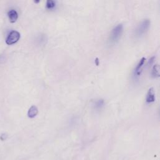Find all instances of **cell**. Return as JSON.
<instances>
[{"instance_id":"cell-1","label":"cell","mask_w":160,"mask_h":160,"mask_svg":"<svg viewBox=\"0 0 160 160\" xmlns=\"http://www.w3.org/2000/svg\"><path fill=\"white\" fill-rule=\"evenodd\" d=\"M123 33V26L122 24H119L113 29L110 34L109 41L111 43H117L121 38Z\"/></svg>"},{"instance_id":"cell-2","label":"cell","mask_w":160,"mask_h":160,"mask_svg":"<svg viewBox=\"0 0 160 160\" xmlns=\"http://www.w3.org/2000/svg\"><path fill=\"white\" fill-rule=\"evenodd\" d=\"M150 24H151V22L148 19H144L141 21L136 29L135 36L136 37H141V36L147 32L150 27Z\"/></svg>"},{"instance_id":"cell-3","label":"cell","mask_w":160,"mask_h":160,"mask_svg":"<svg viewBox=\"0 0 160 160\" xmlns=\"http://www.w3.org/2000/svg\"><path fill=\"white\" fill-rule=\"evenodd\" d=\"M20 38V33L16 31H12L9 33L6 38V43L8 45H11L17 43Z\"/></svg>"},{"instance_id":"cell-4","label":"cell","mask_w":160,"mask_h":160,"mask_svg":"<svg viewBox=\"0 0 160 160\" xmlns=\"http://www.w3.org/2000/svg\"><path fill=\"white\" fill-rule=\"evenodd\" d=\"M146 58H142L141 59L139 60V63H138L137 66L135 69V73H134V76L135 77H139V76L141 75V73H142V69L143 66L145 65V62Z\"/></svg>"},{"instance_id":"cell-5","label":"cell","mask_w":160,"mask_h":160,"mask_svg":"<svg viewBox=\"0 0 160 160\" xmlns=\"http://www.w3.org/2000/svg\"><path fill=\"white\" fill-rule=\"evenodd\" d=\"M146 101L147 103H152L155 101V94L153 88H150L149 89L147 96H146Z\"/></svg>"},{"instance_id":"cell-6","label":"cell","mask_w":160,"mask_h":160,"mask_svg":"<svg viewBox=\"0 0 160 160\" xmlns=\"http://www.w3.org/2000/svg\"><path fill=\"white\" fill-rule=\"evenodd\" d=\"M8 16L11 23H15L18 19V15L15 9H11L8 13Z\"/></svg>"},{"instance_id":"cell-7","label":"cell","mask_w":160,"mask_h":160,"mask_svg":"<svg viewBox=\"0 0 160 160\" xmlns=\"http://www.w3.org/2000/svg\"><path fill=\"white\" fill-rule=\"evenodd\" d=\"M38 108L36 107V106H32L28 110V116L30 118H33L38 115Z\"/></svg>"},{"instance_id":"cell-8","label":"cell","mask_w":160,"mask_h":160,"mask_svg":"<svg viewBox=\"0 0 160 160\" xmlns=\"http://www.w3.org/2000/svg\"><path fill=\"white\" fill-rule=\"evenodd\" d=\"M104 105H105V101L103 99H97L96 101H95L94 104H93V105H94V108L96 109H98V110L101 109L103 106H104Z\"/></svg>"},{"instance_id":"cell-9","label":"cell","mask_w":160,"mask_h":160,"mask_svg":"<svg viewBox=\"0 0 160 160\" xmlns=\"http://www.w3.org/2000/svg\"><path fill=\"white\" fill-rule=\"evenodd\" d=\"M159 67L158 65H155L152 69L151 75L153 78H158L159 76Z\"/></svg>"},{"instance_id":"cell-10","label":"cell","mask_w":160,"mask_h":160,"mask_svg":"<svg viewBox=\"0 0 160 160\" xmlns=\"http://www.w3.org/2000/svg\"><path fill=\"white\" fill-rule=\"evenodd\" d=\"M56 7V2L53 0H48L46 1V8L48 9H53Z\"/></svg>"},{"instance_id":"cell-11","label":"cell","mask_w":160,"mask_h":160,"mask_svg":"<svg viewBox=\"0 0 160 160\" xmlns=\"http://www.w3.org/2000/svg\"><path fill=\"white\" fill-rule=\"evenodd\" d=\"M6 138H7V136H6V135L3 134V135H1V137H0V139H1L2 141H4V140H5L6 139Z\"/></svg>"}]
</instances>
